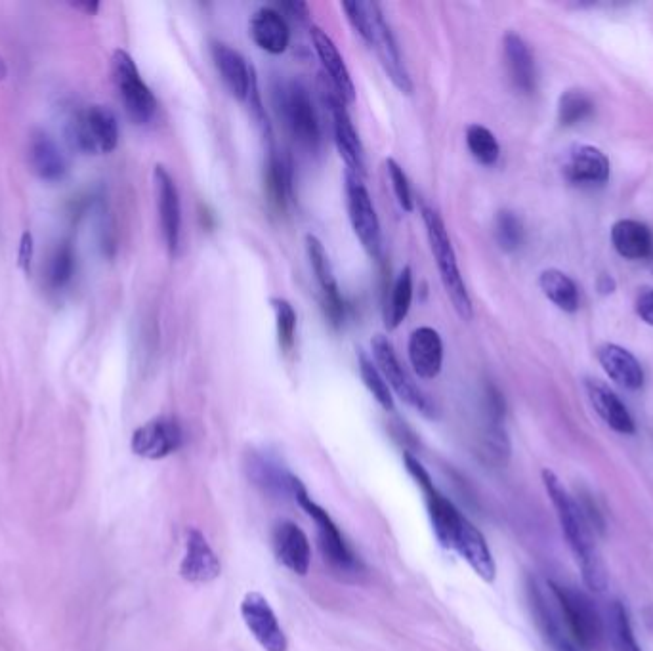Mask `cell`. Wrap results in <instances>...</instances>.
I'll return each mask as SVG.
<instances>
[{
  "label": "cell",
  "mask_w": 653,
  "mask_h": 651,
  "mask_svg": "<svg viewBox=\"0 0 653 651\" xmlns=\"http://www.w3.org/2000/svg\"><path fill=\"white\" fill-rule=\"evenodd\" d=\"M596 356L608 377L619 386L627 390H640L644 386V369L629 350L617 344H602Z\"/></svg>",
  "instance_id": "cell-27"
},
{
  "label": "cell",
  "mask_w": 653,
  "mask_h": 651,
  "mask_svg": "<svg viewBox=\"0 0 653 651\" xmlns=\"http://www.w3.org/2000/svg\"><path fill=\"white\" fill-rule=\"evenodd\" d=\"M6 77H8V65H6V62H4L2 56H0V83H2Z\"/></svg>",
  "instance_id": "cell-49"
},
{
  "label": "cell",
  "mask_w": 653,
  "mask_h": 651,
  "mask_svg": "<svg viewBox=\"0 0 653 651\" xmlns=\"http://www.w3.org/2000/svg\"><path fill=\"white\" fill-rule=\"evenodd\" d=\"M275 105L279 117L291 136L308 151H316L321 142V128L308 86L302 81L281 83L275 88Z\"/></svg>",
  "instance_id": "cell-4"
},
{
  "label": "cell",
  "mask_w": 653,
  "mask_h": 651,
  "mask_svg": "<svg viewBox=\"0 0 653 651\" xmlns=\"http://www.w3.org/2000/svg\"><path fill=\"white\" fill-rule=\"evenodd\" d=\"M272 548L281 566L287 567L296 575H306L312 564V546L306 533L293 524L281 522L272 531Z\"/></svg>",
  "instance_id": "cell-19"
},
{
  "label": "cell",
  "mask_w": 653,
  "mask_h": 651,
  "mask_svg": "<svg viewBox=\"0 0 653 651\" xmlns=\"http://www.w3.org/2000/svg\"><path fill=\"white\" fill-rule=\"evenodd\" d=\"M384 167H386L388 178L392 182V189H394V195L398 199V205L405 212H413V209H415V199H413V191H411V184H409V178H407L405 170L392 157H388L384 161Z\"/></svg>",
  "instance_id": "cell-41"
},
{
  "label": "cell",
  "mask_w": 653,
  "mask_h": 651,
  "mask_svg": "<svg viewBox=\"0 0 653 651\" xmlns=\"http://www.w3.org/2000/svg\"><path fill=\"white\" fill-rule=\"evenodd\" d=\"M184 441L180 422L172 417H157L142 424L132 434V451L149 461H161L176 453Z\"/></svg>",
  "instance_id": "cell-16"
},
{
  "label": "cell",
  "mask_w": 653,
  "mask_h": 651,
  "mask_svg": "<svg viewBox=\"0 0 653 651\" xmlns=\"http://www.w3.org/2000/svg\"><path fill=\"white\" fill-rule=\"evenodd\" d=\"M111 75L117 86L119 98L123 100L125 111L132 123L148 125L157 113V100L146 81L140 75V69L127 50H115L111 56Z\"/></svg>",
  "instance_id": "cell-5"
},
{
  "label": "cell",
  "mask_w": 653,
  "mask_h": 651,
  "mask_svg": "<svg viewBox=\"0 0 653 651\" xmlns=\"http://www.w3.org/2000/svg\"><path fill=\"white\" fill-rule=\"evenodd\" d=\"M211 54L214 67L230 94L235 100L247 102V96L256 79L253 65H249L237 50H233L232 46L224 42H212Z\"/></svg>",
  "instance_id": "cell-18"
},
{
  "label": "cell",
  "mask_w": 653,
  "mask_h": 651,
  "mask_svg": "<svg viewBox=\"0 0 653 651\" xmlns=\"http://www.w3.org/2000/svg\"><path fill=\"white\" fill-rule=\"evenodd\" d=\"M369 14H371V25L373 35L369 46L375 50L384 73L392 84L400 90L401 94H413V81L411 75L401 58L400 46L390 29V25L384 20V12L377 2H369Z\"/></svg>",
  "instance_id": "cell-13"
},
{
  "label": "cell",
  "mask_w": 653,
  "mask_h": 651,
  "mask_svg": "<svg viewBox=\"0 0 653 651\" xmlns=\"http://www.w3.org/2000/svg\"><path fill=\"white\" fill-rule=\"evenodd\" d=\"M407 356H409V363L417 377L422 380H434L442 373V336L432 327L415 329L409 336Z\"/></svg>",
  "instance_id": "cell-21"
},
{
  "label": "cell",
  "mask_w": 653,
  "mask_h": 651,
  "mask_svg": "<svg viewBox=\"0 0 653 651\" xmlns=\"http://www.w3.org/2000/svg\"><path fill=\"white\" fill-rule=\"evenodd\" d=\"M73 6H75L77 10H85L88 16H94V14L98 12V8H100L98 2H85V4H73Z\"/></svg>",
  "instance_id": "cell-47"
},
{
  "label": "cell",
  "mask_w": 653,
  "mask_h": 651,
  "mask_svg": "<svg viewBox=\"0 0 653 651\" xmlns=\"http://www.w3.org/2000/svg\"><path fill=\"white\" fill-rule=\"evenodd\" d=\"M413 291H415L413 270L409 266H405L398 275V279L394 281L390 298L386 300V306H384V327L388 331H396L409 314L411 304H413Z\"/></svg>",
  "instance_id": "cell-32"
},
{
  "label": "cell",
  "mask_w": 653,
  "mask_h": 651,
  "mask_svg": "<svg viewBox=\"0 0 653 651\" xmlns=\"http://www.w3.org/2000/svg\"><path fill=\"white\" fill-rule=\"evenodd\" d=\"M610 615L613 632H615V642H617V651H642L638 646V642H636L627 608L621 602H613Z\"/></svg>",
  "instance_id": "cell-40"
},
{
  "label": "cell",
  "mask_w": 653,
  "mask_h": 651,
  "mask_svg": "<svg viewBox=\"0 0 653 651\" xmlns=\"http://www.w3.org/2000/svg\"><path fill=\"white\" fill-rule=\"evenodd\" d=\"M554 598L558 600L564 613V621L575 640L579 651H596L604 640V627L598 611L590 604L589 598L573 588L562 587L554 581L548 583Z\"/></svg>",
  "instance_id": "cell-6"
},
{
  "label": "cell",
  "mask_w": 653,
  "mask_h": 651,
  "mask_svg": "<svg viewBox=\"0 0 653 651\" xmlns=\"http://www.w3.org/2000/svg\"><path fill=\"white\" fill-rule=\"evenodd\" d=\"M636 314L653 327V289H642L636 298Z\"/></svg>",
  "instance_id": "cell-44"
},
{
  "label": "cell",
  "mask_w": 653,
  "mask_h": 651,
  "mask_svg": "<svg viewBox=\"0 0 653 651\" xmlns=\"http://www.w3.org/2000/svg\"><path fill=\"white\" fill-rule=\"evenodd\" d=\"M222 573V564L199 529H190L180 575L190 583H211Z\"/></svg>",
  "instance_id": "cell-22"
},
{
  "label": "cell",
  "mask_w": 653,
  "mask_h": 651,
  "mask_svg": "<svg viewBox=\"0 0 653 651\" xmlns=\"http://www.w3.org/2000/svg\"><path fill=\"white\" fill-rule=\"evenodd\" d=\"M422 224L426 230V237H428V245L432 256L436 260L438 272H440V279H442L443 289L449 296L453 308L457 315L463 321H470L474 315V306H472V298L466 289L463 275L459 270V262H457V254L453 249L451 237L445 228L440 212L428 205L421 207Z\"/></svg>",
  "instance_id": "cell-2"
},
{
  "label": "cell",
  "mask_w": 653,
  "mask_h": 651,
  "mask_svg": "<svg viewBox=\"0 0 653 651\" xmlns=\"http://www.w3.org/2000/svg\"><path fill=\"white\" fill-rule=\"evenodd\" d=\"M539 287L548 300L560 310L573 314L579 308V293L575 283L560 270H545L539 277Z\"/></svg>",
  "instance_id": "cell-33"
},
{
  "label": "cell",
  "mask_w": 653,
  "mask_h": 651,
  "mask_svg": "<svg viewBox=\"0 0 653 651\" xmlns=\"http://www.w3.org/2000/svg\"><path fill=\"white\" fill-rule=\"evenodd\" d=\"M75 275V251L69 241L58 245L56 252L52 254L50 268H48V281L54 291L65 289Z\"/></svg>",
  "instance_id": "cell-38"
},
{
  "label": "cell",
  "mask_w": 653,
  "mask_h": 651,
  "mask_svg": "<svg viewBox=\"0 0 653 651\" xmlns=\"http://www.w3.org/2000/svg\"><path fill=\"white\" fill-rule=\"evenodd\" d=\"M323 102L327 105L333 121V134L335 144L342 161L346 163V170L356 174L359 178H365V149L359 140L356 126L352 123V117L346 109L344 100L338 96L333 86H323Z\"/></svg>",
  "instance_id": "cell-12"
},
{
  "label": "cell",
  "mask_w": 653,
  "mask_h": 651,
  "mask_svg": "<svg viewBox=\"0 0 653 651\" xmlns=\"http://www.w3.org/2000/svg\"><path fill=\"white\" fill-rule=\"evenodd\" d=\"M153 184L157 197V212L165 247L170 256H176L180 251L182 241V203L180 193L174 178L163 165H157L153 170Z\"/></svg>",
  "instance_id": "cell-14"
},
{
  "label": "cell",
  "mask_w": 653,
  "mask_h": 651,
  "mask_svg": "<svg viewBox=\"0 0 653 651\" xmlns=\"http://www.w3.org/2000/svg\"><path fill=\"white\" fill-rule=\"evenodd\" d=\"M310 37L314 42L317 58H319L323 69L329 75L331 86L335 88L338 96L344 100V104H354L356 102V86H354L352 75L348 71V65L344 62L342 54L338 52L337 44L317 25H312Z\"/></svg>",
  "instance_id": "cell-20"
},
{
  "label": "cell",
  "mask_w": 653,
  "mask_h": 651,
  "mask_svg": "<svg viewBox=\"0 0 653 651\" xmlns=\"http://www.w3.org/2000/svg\"><path fill=\"white\" fill-rule=\"evenodd\" d=\"M596 287H598V291H600V294H611L613 291H615V281H613V277L611 275H600L598 277V283H596Z\"/></svg>",
  "instance_id": "cell-46"
},
{
  "label": "cell",
  "mask_w": 653,
  "mask_h": 651,
  "mask_svg": "<svg viewBox=\"0 0 653 651\" xmlns=\"http://www.w3.org/2000/svg\"><path fill=\"white\" fill-rule=\"evenodd\" d=\"M541 476H543V483L547 489L548 499L556 510L562 533L568 541L577 564L581 567L585 585L592 592H604L608 587V573H606V566L602 562V556L598 552L596 541L592 537V525L589 524L581 504L569 495L566 487L560 482V478L552 470L545 468L541 472Z\"/></svg>",
  "instance_id": "cell-1"
},
{
  "label": "cell",
  "mask_w": 653,
  "mask_h": 651,
  "mask_svg": "<svg viewBox=\"0 0 653 651\" xmlns=\"http://www.w3.org/2000/svg\"><path fill=\"white\" fill-rule=\"evenodd\" d=\"M33 256H35V241H33V233L31 231H23L22 239H20V252H18V264L23 272L31 273V264H33Z\"/></svg>",
  "instance_id": "cell-43"
},
{
  "label": "cell",
  "mask_w": 653,
  "mask_h": 651,
  "mask_svg": "<svg viewBox=\"0 0 653 651\" xmlns=\"http://www.w3.org/2000/svg\"><path fill=\"white\" fill-rule=\"evenodd\" d=\"M545 638L554 646L556 651H579L569 642L568 638H564V634L560 632V629L552 630Z\"/></svg>",
  "instance_id": "cell-45"
},
{
  "label": "cell",
  "mask_w": 653,
  "mask_h": 651,
  "mask_svg": "<svg viewBox=\"0 0 653 651\" xmlns=\"http://www.w3.org/2000/svg\"><path fill=\"white\" fill-rule=\"evenodd\" d=\"M344 193H346V209L348 218L354 228V233L363 245V249L371 258H380L382 252V231L375 203L371 193L359 178L352 172H344Z\"/></svg>",
  "instance_id": "cell-10"
},
{
  "label": "cell",
  "mask_w": 653,
  "mask_h": 651,
  "mask_svg": "<svg viewBox=\"0 0 653 651\" xmlns=\"http://www.w3.org/2000/svg\"><path fill=\"white\" fill-rule=\"evenodd\" d=\"M503 50H505L506 71L512 84L524 94L535 92L537 71L527 42L520 35L508 31L503 39Z\"/></svg>",
  "instance_id": "cell-26"
},
{
  "label": "cell",
  "mask_w": 653,
  "mask_h": 651,
  "mask_svg": "<svg viewBox=\"0 0 653 651\" xmlns=\"http://www.w3.org/2000/svg\"><path fill=\"white\" fill-rule=\"evenodd\" d=\"M264 188L270 207L275 212H287L293 201V170L289 161H285L274 147H270L266 161Z\"/></svg>",
  "instance_id": "cell-30"
},
{
  "label": "cell",
  "mask_w": 653,
  "mask_h": 651,
  "mask_svg": "<svg viewBox=\"0 0 653 651\" xmlns=\"http://www.w3.org/2000/svg\"><path fill=\"white\" fill-rule=\"evenodd\" d=\"M611 243L625 258H650L653 252L652 231L636 220H619L611 228Z\"/></svg>",
  "instance_id": "cell-31"
},
{
  "label": "cell",
  "mask_w": 653,
  "mask_h": 651,
  "mask_svg": "<svg viewBox=\"0 0 653 651\" xmlns=\"http://www.w3.org/2000/svg\"><path fill=\"white\" fill-rule=\"evenodd\" d=\"M241 617L245 627L264 651H287L289 642L281 629L270 602L260 592H247L241 602Z\"/></svg>",
  "instance_id": "cell-15"
},
{
  "label": "cell",
  "mask_w": 653,
  "mask_h": 651,
  "mask_svg": "<svg viewBox=\"0 0 653 651\" xmlns=\"http://www.w3.org/2000/svg\"><path fill=\"white\" fill-rule=\"evenodd\" d=\"M29 163L44 182H60L67 174V159L62 149L43 130H37L31 136Z\"/></svg>",
  "instance_id": "cell-29"
},
{
  "label": "cell",
  "mask_w": 653,
  "mask_h": 651,
  "mask_svg": "<svg viewBox=\"0 0 653 651\" xmlns=\"http://www.w3.org/2000/svg\"><path fill=\"white\" fill-rule=\"evenodd\" d=\"M249 33L254 44L272 56L283 54L291 42L289 23L275 6H262L254 12L249 21Z\"/></svg>",
  "instance_id": "cell-23"
},
{
  "label": "cell",
  "mask_w": 653,
  "mask_h": 651,
  "mask_svg": "<svg viewBox=\"0 0 653 651\" xmlns=\"http://www.w3.org/2000/svg\"><path fill=\"white\" fill-rule=\"evenodd\" d=\"M650 268H652V272H653V252L652 254H650Z\"/></svg>",
  "instance_id": "cell-50"
},
{
  "label": "cell",
  "mask_w": 653,
  "mask_h": 651,
  "mask_svg": "<svg viewBox=\"0 0 653 651\" xmlns=\"http://www.w3.org/2000/svg\"><path fill=\"white\" fill-rule=\"evenodd\" d=\"M304 245H306V254H308V260H310V266L316 273L317 283H319V289H321L323 312H325L329 323L333 327H340L344 317H346V306H344V298H342L340 289H338L329 254L325 251L323 243L312 233L306 235Z\"/></svg>",
  "instance_id": "cell-17"
},
{
  "label": "cell",
  "mask_w": 653,
  "mask_h": 651,
  "mask_svg": "<svg viewBox=\"0 0 653 651\" xmlns=\"http://www.w3.org/2000/svg\"><path fill=\"white\" fill-rule=\"evenodd\" d=\"M524 224L512 210H501L495 218V239L505 252L518 251L524 243Z\"/></svg>",
  "instance_id": "cell-39"
},
{
  "label": "cell",
  "mask_w": 653,
  "mask_h": 651,
  "mask_svg": "<svg viewBox=\"0 0 653 651\" xmlns=\"http://www.w3.org/2000/svg\"><path fill=\"white\" fill-rule=\"evenodd\" d=\"M453 550L463 558L468 566L474 569V573L478 577H482L485 583H493L497 577V566L493 560V554L489 550V545L485 541L482 531H478V527L470 524L468 520L464 522Z\"/></svg>",
  "instance_id": "cell-25"
},
{
  "label": "cell",
  "mask_w": 653,
  "mask_h": 651,
  "mask_svg": "<svg viewBox=\"0 0 653 651\" xmlns=\"http://www.w3.org/2000/svg\"><path fill=\"white\" fill-rule=\"evenodd\" d=\"M594 104L589 96L581 90H568L560 96L558 102V121L560 125L573 126L590 117Z\"/></svg>",
  "instance_id": "cell-37"
},
{
  "label": "cell",
  "mask_w": 653,
  "mask_h": 651,
  "mask_svg": "<svg viewBox=\"0 0 653 651\" xmlns=\"http://www.w3.org/2000/svg\"><path fill=\"white\" fill-rule=\"evenodd\" d=\"M642 615H644V623L648 625V629L652 630L653 632V604H650V606H646V608L642 609Z\"/></svg>",
  "instance_id": "cell-48"
},
{
  "label": "cell",
  "mask_w": 653,
  "mask_h": 651,
  "mask_svg": "<svg viewBox=\"0 0 653 651\" xmlns=\"http://www.w3.org/2000/svg\"><path fill=\"white\" fill-rule=\"evenodd\" d=\"M275 8L283 14V18L289 16L291 20L298 21V23L310 20V6L306 2H300V0L279 2V4H275Z\"/></svg>",
  "instance_id": "cell-42"
},
{
  "label": "cell",
  "mask_w": 653,
  "mask_h": 651,
  "mask_svg": "<svg viewBox=\"0 0 653 651\" xmlns=\"http://www.w3.org/2000/svg\"><path fill=\"white\" fill-rule=\"evenodd\" d=\"M291 493L295 495L298 504L306 510V514L316 522L317 539H319V548H321L325 564H329L331 569L335 573H340L342 577L361 573V562H359L358 556L352 552L350 545L346 543L338 525L333 522V518L329 516V512L325 508H321L316 501H312L306 487L295 476L291 480Z\"/></svg>",
  "instance_id": "cell-3"
},
{
  "label": "cell",
  "mask_w": 653,
  "mask_h": 651,
  "mask_svg": "<svg viewBox=\"0 0 653 651\" xmlns=\"http://www.w3.org/2000/svg\"><path fill=\"white\" fill-rule=\"evenodd\" d=\"M403 461H405L409 474L415 478V482L422 489L424 501L428 506V514H430V522H432L438 541L442 543L443 548L453 550L455 539L466 522V518L455 508V504L451 503L447 497H443L419 459H415L411 453H405Z\"/></svg>",
  "instance_id": "cell-8"
},
{
  "label": "cell",
  "mask_w": 653,
  "mask_h": 651,
  "mask_svg": "<svg viewBox=\"0 0 653 651\" xmlns=\"http://www.w3.org/2000/svg\"><path fill=\"white\" fill-rule=\"evenodd\" d=\"M371 352H373L375 363H377L382 377L386 378L390 390H394L396 396L403 403H407L409 407H413L415 411H419L424 417L434 419L438 415V409H436L434 401L422 392L419 384L413 380V377L407 373V369L401 365L400 357L396 354L392 342L386 336H373Z\"/></svg>",
  "instance_id": "cell-7"
},
{
  "label": "cell",
  "mask_w": 653,
  "mask_h": 651,
  "mask_svg": "<svg viewBox=\"0 0 653 651\" xmlns=\"http://www.w3.org/2000/svg\"><path fill=\"white\" fill-rule=\"evenodd\" d=\"M358 367L361 380H363L365 388L371 392V396L377 399V403L384 411H394V396H392V390H390L386 378L382 377L377 363L363 350L358 352Z\"/></svg>",
  "instance_id": "cell-34"
},
{
  "label": "cell",
  "mask_w": 653,
  "mask_h": 651,
  "mask_svg": "<svg viewBox=\"0 0 653 651\" xmlns=\"http://www.w3.org/2000/svg\"><path fill=\"white\" fill-rule=\"evenodd\" d=\"M585 388H587L594 411L610 426L611 430H615L617 434H625V436H631L636 432V424H634L629 409L602 380L587 378Z\"/></svg>",
  "instance_id": "cell-24"
},
{
  "label": "cell",
  "mask_w": 653,
  "mask_h": 651,
  "mask_svg": "<svg viewBox=\"0 0 653 651\" xmlns=\"http://www.w3.org/2000/svg\"><path fill=\"white\" fill-rule=\"evenodd\" d=\"M71 140L77 149L92 155L111 153L119 144V123L106 105H90L71 121Z\"/></svg>",
  "instance_id": "cell-11"
},
{
  "label": "cell",
  "mask_w": 653,
  "mask_h": 651,
  "mask_svg": "<svg viewBox=\"0 0 653 651\" xmlns=\"http://www.w3.org/2000/svg\"><path fill=\"white\" fill-rule=\"evenodd\" d=\"M564 174L575 184H604L610 176V161L598 147L577 146L569 153Z\"/></svg>",
  "instance_id": "cell-28"
},
{
  "label": "cell",
  "mask_w": 653,
  "mask_h": 651,
  "mask_svg": "<svg viewBox=\"0 0 653 651\" xmlns=\"http://www.w3.org/2000/svg\"><path fill=\"white\" fill-rule=\"evenodd\" d=\"M275 314V331L277 344L283 354H291L296 342V312L293 304L285 298L270 300Z\"/></svg>",
  "instance_id": "cell-36"
},
{
  "label": "cell",
  "mask_w": 653,
  "mask_h": 651,
  "mask_svg": "<svg viewBox=\"0 0 653 651\" xmlns=\"http://www.w3.org/2000/svg\"><path fill=\"white\" fill-rule=\"evenodd\" d=\"M466 146L472 157L485 167H491L501 157V146L495 134L482 125H470L466 128Z\"/></svg>",
  "instance_id": "cell-35"
},
{
  "label": "cell",
  "mask_w": 653,
  "mask_h": 651,
  "mask_svg": "<svg viewBox=\"0 0 653 651\" xmlns=\"http://www.w3.org/2000/svg\"><path fill=\"white\" fill-rule=\"evenodd\" d=\"M482 409L484 424L476 436V455L487 466H505L512 447L505 428V398L497 386L485 384Z\"/></svg>",
  "instance_id": "cell-9"
}]
</instances>
